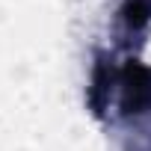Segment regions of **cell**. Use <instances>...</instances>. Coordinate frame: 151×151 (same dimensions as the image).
I'll list each match as a JSON object with an SVG mask.
<instances>
[{"label":"cell","mask_w":151,"mask_h":151,"mask_svg":"<svg viewBox=\"0 0 151 151\" xmlns=\"http://www.w3.org/2000/svg\"><path fill=\"white\" fill-rule=\"evenodd\" d=\"M122 101L127 113H142L151 104V71L139 62H127L122 74Z\"/></svg>","instance_id":"1"},{"label":"cell","mask_w":151,"mask_h":151,"mask_svg":"<svg viewBox=\"0 0 151 151\" xmlns=\"http://www.w3.org/2000/svg\"><path fill=\"white\" fill-rule=\"evenodd\" d=\"M122 12H124V21H127L130 27H139V24H145L148 15H151V0H127Z\"/></svg>","instance_id":"2"}]
</instances>
